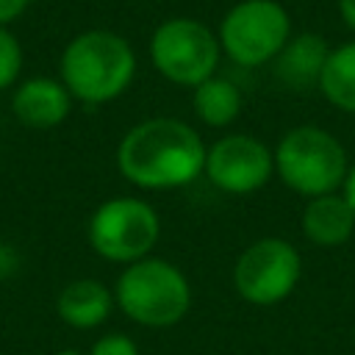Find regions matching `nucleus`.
I'll return each instance as SVG.
<instances>
[{
    "instance_id": "1",
    "label": "nucleus",
    "mask_w": 355,
    "mask_h": 355,
    "mask_svg": "<svg viewBox=\"0 0 355 355\" xmlns=\"http://www.w3.org/2000/svg\"><path fill=\"white\" fill-rule=\"evenodd\" d=\"M205 144L200 133L175 116H153L133 125L119 147L116 166L122 178L139 189L164 191L200 178L205 166Z\"/></svg>"
},
{
    "instance_id": "2",
    "label": "nucleus",
    "mask_w": 355,
    "mask_h": 355,
    "mask_svg": "<svg viewBox=\"0 0 355 355\" xmlns=\"http://www.w3.org/2000/svg\"><path fill=\"white\" fill-rule=\"evenodd\" d=\"M136 75V55L128 39L94 28L78 33L61 53V83L89 105L116 100Z\"/></svg>"
},
{
    "instance_id": "3",
    "label": "nucleus",
    "mask_w": 355,
    "mask_h": 355,
    "mask_svg": "<svg viewBox=\"0 0 355 355\" xmlns=\"http://www.w3.org/2000/svg\"><path fill=\"white\" fill-rule=\"evenodd\" d=\"M114 302L128 319L144 327L178 324L191 308L186 275L164 258H141L122 269L114 288Z\"/></svg>"
},
{
    "instance_id": "4",
    "label": "nucleus",
    "mask_w": 355,
    "mask_h": 355,
    "mask_svg": "<svg viewBox=\"0 0 355 355\" xmlns=\"http://www.w3.org/2000/svg\"><path fill=\"white\" fill-rule=\"evenodd\" d=\"M272 153L277 178L308 200L338 191L349 172L344 144L319 125L291 128Z\"/></svg>"
},
{
    "instance_id": "5",
    "label": "nucleus",
    "mask_w": 355,
    "mask_h": 355,
    "mask_svg": "<svg viewBox=\"0 0 355 355\" xmlns=\"http://www.w3.org/2000/svg\"><path fill=\"white\" fill-rule=\"evenodd\" d=\"M222 55L219 36L191 17H175L161 22L150 36V61L153 67L178 86H200L216 75Z\"/></svg>"
},
{
    "instance_id": "6",
    "label": "nucleus",
    "mask_w": 355,
    "mask_h": 355,
    "mask_svg": "<svg viewBox=\"0 0 355 355\" xmlns=\"http://www.w3.org/2000/svg\"><path fill=\"white\" fill-rule=\"evenodd\" d=\"M216 36L239 67H263L291 39V17L277 0H241L222 17Z\"/></svg>"
},
{
    "instance_id": "7",
    "label": "nucleus",
    "mask_w": 355,
    "mask_h": 355,
    "mask_svg": "<svg viewBox=\"0 0 355 355\" xmlns=\"http://www.w3.org/2000/svg\"><path fill=\"white\" fill-rule=\"evenodd\" d=\"M161 236L158 214L136 197L105 200L89 219V244L114 263H133L150 255Z\"/></svg>"
},
{
    "instance_id": "8",
    "label": "nucleus",
    "mask_w": 355,
    "mask_h": 355,
    "mask_svg": "<svg viewBox=\"0 0 355 355\" xmlns=\"http://www.w3.org/2000/svg\"><path fill=\"white\" fill-rule=\"evenodd\" d=\"M302 272V258L294 244L280 236L252 241L233 266V286L252 305H275L286 300Z\"/></svg>"
},
{
    "instance_id": "9",
    "label": "nucleus",
    "mask_w": 355,
    "mask_h": 355,
    "mask_svg": "<svg viewBox=\"0 0 355 355\" xmlns=\"http://www.w3.org/2000/svg\"><path fill=\"white\" fill-rule=\"evenodd\" d=\"M205 178L227 194L258 191L275 172V153L250 133H230L205 150Z\"/></svg>"
},
{
    "instance_id": "10",
    "label": "nucleus",
    "mask_w": 355,
    "mask_h": 355,
    "mask_svg": "<svg viewBox=\"0 0 355 355\" xmlns=\"http://www.w3.org/2000/svg\"><path fill=\"white\" fill-rule=\"evenodd\" d=\"M11 111L25 128H55L69 116L72 94L55 78H28L25 83L17 86L11 97Z\"/></svg>"
},
{
    "instance_id": "11",
    "label": "nucleus",
    "mask_w": 355,
    "mask_h": 355,
    "mask_svg": "<svg viewBox=\"0 0 355 355\" xmlns=\"http://www.w3.org/2000/svg\"><path fill=\"white\" fill-rule=\"evenodd\" d=\"M302 236L316 247H341L355 233V211L344 194H319L311 197L300 216Z\"/></svg>"
},
{
    "instance_id": "12",
    "label": "nucleus",
    "mask_w": 355,
    "mask_h": 355,
    "mask_svg": "<svg viewBox=\"0 0 355 355\" xmlns=\"http://www.w3.org/2000/svg\"><path fill=\"white\" fill-rule=\"evenodd\" d=\"M330 47L324 42V36L319 33H297L286 42V47L277 53L275 58V75L280 78V83L291 86V89H308V86H319L322 69L327 64Z\"/></svg>"
},
{
    "instance_id": "13",
    "label": "nucleus",
    "mask_w": 355,
    "mask_h": 355,
    "mask_svg": "<svg viewBox=\"0 0 355 355\" xmlns=\"http://www.w3.org/2000/svg\"><path fill=\"white\" fill-rule=\"evenodd\" d=\"M111 308H114V294L100 280H92V277L67 283L55 300L58 316L69 327H78V330L103 324L108 319Z\"/></svg>"
},
{
    "instance_id": "14",
    "label": "nucleus",
    "mask_w": 355,
    "mask_h": 355,
    "mask_svg": "<svg viewBox=\"0 0 355 355\" xmlns=\"http://www.w3.org/2000/svg\"><path fill=\"white\" fill-rule=\"evenodd\" d=\"M191 108L194 116L208 128H227L241 114V92L233 80L211 75L191 89Z\"/></svg>"
},
{
    "instance_id": "15",
    "label": "nucleus",
    "mask_w": 355,
    "mask_h": 355,
    "mask_svg": "<svg viewBox=\"0 0 355 355\" xmlns=\"http://www.w3.org/2000/svg\"><path fill=\"white\" fill-rule=\"evenodd\" d=\"M319 92L338 111L355 114V39L330 50L319 78Z\"/></svg>"
},
{
    "instance_id": "16",
    "label": "nucleus",
    "mask_w": 355,
    "mask_h": 355,
    "mask_svg": "<svg viewBox=\"0 0 355 355\" xmlns=\"http://www.w3.org/2000/svg\"><path fill=\"white\" fill-rule=\"evenodd\" d=\"M19 69H22V47L17 36L6 25H0V92L19 78Z\"/></svg>"
},
{
    "instance_id": "17",
    "label": "nucleus",
    "mask_w": 355,
    "mask_h": 355,
    "mask_svg": "<svg viewBox=\"0 0 355 355\" xmlns=\"http://www.w3.org/2000/svg\"><path fill=\"white\" fill-rule=\"evenodd\" d=\"M89 355H139V347L130 336L122 333H108L103 338H97L89 349Z\"/></svg>"
},
{
    "instance_id": "18",
    "label": "nucleus",
    "mask_w": 355,
    "mask_h": 355,
    "mask_svg": "<svg viewBox=\"0 0 355 355\" xmlns=\"http://www.w3.org/2000/svg\"><path fill=\"white\" fill-rule=\"evenodd\" d=\"M28 6H31V0H0V25H8L17 17H22V11Z\"/></svg>"
},
{
    "instance_id": "19",
    "label": "nucleus",
    "mask_w": 355,
    "mask_h": 355,
    "mask_svg": "<svg viewBox=\"0 0 355 355\" xmlns=\"http://www.w3.org/2000/svg\"><path fill=\"white\" fill-rule=\"evenodd\" d=\"M341 194H344V200L349 202V208L355 211V164H349L347 180H344V186H341Z\"/></svg>"
},
{
    "instance_id": "20",
    "label": "nucleus",
    "mask_w": 355,
    "mask_h": 355,
    "mask_svg": "<svg viewBox=\"0 0 355 355\" xmlns=\"http://www.w3.org/2000/svg\"><path fill=\"white\" fill-rule=\"evenodd\" d=\"M338 14L347 22V28L355 31V0H338Z\"/></svg>"
},
{
    "instance_id": "21",
    "label": "nucleus",
    "mask_w": 355,
    "mask_h": 355,
    "mask_svg": "<svg viewBox=\"0 0 355 355\" xmlns=\"http://www.w3.org/2000/svg\"><path fill=\"white\" fill-rule=\"evenodd\" d=\"M55 355H83V352H78V349H61V352H55Z\"/></svg>"
}]
</instances>
